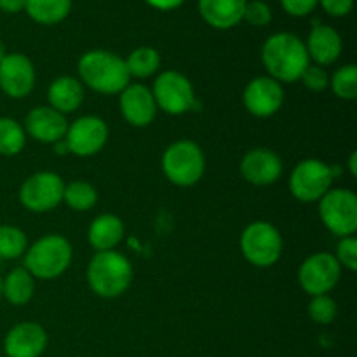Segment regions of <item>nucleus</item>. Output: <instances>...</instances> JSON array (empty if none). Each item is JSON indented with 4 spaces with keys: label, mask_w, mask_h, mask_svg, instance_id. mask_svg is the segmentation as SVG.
I'll list each match as a JSON object with an SVG mask.
<instances>
[{
    "label": "nucleus",
    "mask_w": 357,
    "mask_h": 357,
    "mask_svg": "<svg viewBox=\"0 0 357 357\" xmlns=\"http://www.w3.org/2000/svg\"><path fill=\"white\" fill-rule=\"evenodd\" d=\"M261 63L267 75L279 84L298 82L310 65L305 42L295 33L279 31L271 35L261 45Z\"/></svg>",
    "instance_id": "f257e3e1"
},
{
    "label": "nucleus",
    "mask_w": 357,
    "mask_h": 357,
    "mask_svg": "<svg viewBox=\"0 0 357 357\" xmlns=\"http://www.w3.org/2000/svg\"><path fill=\"white\" fill-rule=\"evenodd\" d=\"M79 80L98 94H121L131 82L124 58L107 49H93L80 56L77 63Z\"/></svg>",
    "instance_id": "f03ea898"
},
{
    "label": "nucleus",
    "mask_w": 357,
    "mask_h": 357,
    "mask_svg": "<svg viewBox=\"0 0 357 357\" xmlns=\"http://www.w3.org/2000/svg\"><path fill=\"white\" fill-rule=\"evenodd\" d=\"M86 279L94 295L114 300L131 288L135 268L129 258L117 250L96 251L87 264Z\"/></svg>",
    "instance_id": "7ed1b4c3"
},
{
    "label": "nucleus",
    "mask_w": 357,
    "mask_h": 357,
    "mask_svg": "<svg viewBox=\"0 0 357 357\" xmlns=\"http://www.w3.org/2000/svg\"><path fill=\"white\" fill-rule=\"evenodd\" d=\"M73 248L61 234H45L30 244L23 255V267L35 281H52L65 274L72 265Z\"/></svg>",
    "instance_id": "20e7f679"
},
{
    "label": "nucleus",
    "mask_w": 357,
    "mask_h": 357,
    "mask_svg": "<svg viewBox=\"0 0 357 357\" xmlns=\"http://www.w3.org/2000/svg\"><path fill=\"white\" fill-rule=\"evenodd\" d=\"M160 166L169 183L180 188L194 187L206 173L204 150L192 139H176L164 150Z\"/></svg>",
    "instance_id": "39448f33"
},
{
    "label": "nucleus",
    "mask_w": 357,
    "mask_h": 357,
    "mask_svg": "<svg viewBox=\"0 0 357 357\" xmlns=\"http://www.w3.org/2000/svg\"><path fill=\"white\" fill-rule=\"evenodd\" d=\"M281 232L274 223L267 220H257L246 225L239 239V250L244 260L257 268L274 267L282 257Z\"/></svg>",
    "instance_id": "423d86ee"
},
{
    "label": "nucleus",
    "mask_w": 357,
    "mask_h": 357,
    "mask_svg": "<svg viewBox=\"0 0 357 357\" xmlns=\"http://www.w3.org/2000/svg\"><path fill=\"white\" fill-rule=\"evenodd\" d=\"M335 178V166L314 157L303 159L293 167L289 174V192L296 201L305 204L319 202L324 194L333 188Z\"/></svg>",
    "instance_id": "0eeeda50"
},
{
    "label": "nucleus",
    "mask_w": 357,
    "mask_h": 357,
    "mask_svg": "<svg viewBox=\"0 0 357 357\" xmlns=\"http://www.w3.org/2000/svg\"><path fill=\"white\" fill-rule=\"evenodd\" d=\"M157 108L164 114L180 117L195 107V89L192 80L176 70H164L155 77L152 86Z\"/></svg>",
    "instance_id": "6e6552de"
},
{
    "label": "nucleus",
    "mask_w": 357,
    "mask_h": 357,
    "mask_svg": "<svg viewBox=\"0 0 357 357\" xmlns=\"http://www.w3.org/2000/svg\"><path fill=\"white\" fill-rule=\"evenodd\" d=\"M323 225L338 239L354 236L357 230V195L351 188H331L317 202Z\"/></svg>",
    "instance_id": "1a4fd4ad"
},
{
    "label": "nucleus",
    "mask_w": 357,
    "mask_h": 357,
    "mask_svg": "<svg viewBox=\"0 0 357 357\" xmlns=\"http://www.w3.org/2000/svg\"><path fill=\"white\" fill-rule=\"evenodd\" d=\"M63 192H65V181L58 173L37 171L21 183L17 199L26 211L42 215L61 204Z\"/></svg>",
    "instance_id": "9d476101"
},
{
    "label": "nucleus",
    "mask_w": 357,
    "mask_h": 357,
    "mask_svg": "<svg viewBox=\"0 0 357 357\" xmlns=\"http://www.w3.org/2000/svg\"><path fill=\"white\" fill-rule=\"evenodd\" d=\"M342 278V267L328 251H319L302 261L298 268V282L309 296L330 295Z\"/></svg>",
    "instance_id": "9b49d317"
},
{
    "label": "nucleus",
    "mask_w": 357,
    "mask_h": 357,
    "mask_svg": "<svg viewBox=\"0 0 357 357\" xmlns=\"http://www.w3.org/2000/svg\"><path fill=\"white\" fill-rule=\"evenodd\" d=\"M110 138L108 124L98 115H82L75 119L66 129L65 142L70 153L77 157H93L107 146Z\"/></svg>",
    "instance_id": "f8f14e48"
},
{
    "label": "nucleus",
    "mask_w": 357,
    "mask_h": 357,
    "mask_svg": "<svg viewBox=\"0 0 357 357\" xmlns=\"http://www.w3.org/2000/svg\"><path fill=\"white\" fill-rule=\"evenodd\" d=\"M37 70L23 52H7L0 61V91L13 100H23L33 91Z\"/></svg>",
    "instance_id": "ddd939ff"
},
{
    "label": "nucleus",
    "mask_w": 357,
    "mask_h": 357,
    "mask_svg": "<svg viewBox=\"0 0 357 357\" xmlns=\"http://www.w3.org/2000/svg\"><path fill=\"white\" fill-rule=\"evenodd\" d=\"M243 105L248 114L257 119H268L284 105V87L268 75L255 77L243 91Z\"/></svg>",
    "instance_id": "4468645a"
},
{
    "label": "nucleus",
    "mask_w": 357,
    "mask_h": 357,
    "mask_svg": "<svg viewBox=\"0 0 357 357\" xmlns=\"http://www.w3.org/2000/svg\"><path fill=\"white\" fill-rule=\"evenodd\" d=\"M241 176L255 187H271L278 183L284 171V164L275 150L255 146L248 150L239 162Z\"/></svg>",
    "instance_id": "2eb2a0df"
},
{
    "label": "nucleus",
    "mask_w": 357,
    "mask_h": 357,
    "mask_svg": "<svg viewBox=\"0 0 357 357\" xmlns=\"http://www.w3.org/2000/svg\"><path fill=\"white\" fill-rule=\"evenodd\" d=\"M119 110L122 117L132 128H146L157 117L155 100L152 89L142 82H129L119 94Z\"/></svg>",
    "instance_id": "dca6fc26"
},
{
    "label": "nucleus",
    "mask_w": 357,
    "mask_h": 357,
    "mask_svg": "<svg viewBox=\"0 0 357 357\" xmlns=\"http://www.w3.org/2000/svg\"><path fill=\"white\" fill-rule=\"evenodd\" d=\"M49 344L44 326L31 321L17 323L3 337V354L7 357H40Z\"/></svg>",
    "instance_id": "f3484780"
},
{
    "label": "nucleus",
    "mask_w": 357,
    "mask_h": 357,
    "mask_svg": "<svg viewBox=\"0 0 357 357\" xmlns=\"http://www.w3.org/2000/svg\"><path fill=\"white\" fill-rule=\"evenodd\" d=\"M68 124L66 115L59 114L49 105H42V107H35L28 112L23 128L26 136L33 138L35 142L44 143V145H54L65 138Z\"/></svg>",
    "instance_id": "a211bd4d"
},
{
    "label": "nucleus",
    "mask_w": 357,
    "mask_h": 357,
    "mask_svg": "<svg viewBox=\"0 0 357 357\" xmlns=\"http://www.w3.org/2000/svg\"><path fill=\"white\" fill-rule=\"evenodd\" d=\"M305 47L310 63L326 68V66L338 61L342 51H344V40H342L340 33L333 26L314 21V26L310 30L309 38H307Z\"/></svg>",
    "instance_id": "6ab92c4d"
},
{
    "label": "nucleus",
    "mask_w": 357,
    "mask_h": 357,
    "mask_svg": "<svg viewBox=\"0 0 357 357\" xmlns=\"http://www.w3.org/2000/svg\"><path fill=\"white\" fill-rule=\"evenodd\" d=\"M86 98V89L77 77L61 75L56 77L47 89L49 107L63 115L73 114L79 110Z\"/></svg>",
    "instance_id": "aec40b11"
},
{
    "label": "nucleus",
    "mask_w": 357,
    "mask_h": 357,
    "mask_svg": "<svg viewBox=\"0 0 357 357\" xmlns=\"http://www.w3.org/2000/svg\"><path fill=\"white\" fill-rule=\"evenodd\" d=\"M246 0H199V14L209 26L230 30L244 17Z\"/></svg>",
    "instance_id": "412c9836"
},
{
    "label": "nucleus",
    "mask_w": 357,
    "mask_h": 357,
    "mask_svg": "<svg viewBox=\"0 0 357 357\" xmlns=\"http://www.w3.org/2000/svg\"><path fill=\"white\" fill-rule=\"evenodd\" d=\"M126 234L124 222L114 213L98 215L87 229V241L94 251H112L122 243Z\"/></svg>",
    "instance_id": "4be33fe9"
},
{
    "label": "nucleus",
    "mask_w": 357,
    "mask_h": 357,
    "mask_svg": "<svg viewBox=\"0 0 357 357\" xmlns=\"http://www.w3.org/2000/svg\"><path fill=\"white\" fill-rule=\"evenodd\" d=\"M35 278L24 267H16L3 278L2 296L14 307H23L35 295Z\"/></svg>",
    "instance_id": "5701e85b"
},
{
    "label": "nucleus",
    "mask_w": 357,
    "mask_h": 357,
    "mask_svg": "<svg viewBox=\"0 0 357 357\" xmlns=\"http://www.w3.org/2000/svg\"><path fill=\"white\" fill-rule=\"evenodd\" d=\"M24 10L35 23L51 26L68 17L72 0H26Z\"/></svg>",
    "instance_id": "b1692460"
},
{
    "label": "nucleus",
    "mask_w": 357,
    "mask_h": 357,
    "mask_svg": "<svg viewBox=\"0 0 357 357\" xmlns=\"http://www.w3.org/2000/svg\"><path fill=\"white\" fill-rule=\"evenodd\" d=\"M124 61L131 79H149L159 72L162 59H160L157 49L150 47V45H139L135 51L129 52Z\"/></svg>",
    "instance_id": "393cba45"
},
{
    "label": "nucleus",
    "mask_w": 357,
    "mask_h": 357,
    "mask_svg": "<svg viewBox=\"0 0 357 357\" xmlns=\"http://www.w3.org/2000/svg\"><path fill=\"white\" fill-rule=\"evenodd\" d=\"M96 187L86 180H73L65 185V192H63V202L68 206L72 211L86 213L93 209L98 204Z\"/></svg>",
    "instance_id": "a878e982"
},
{
    "label": "nucleus",
    "mask_w": 357,
    "mask_h": 357,
    "mask_svg": "<svg viewBox=\"0 0 357 357\" xmlns=\"http://www.w3.org/2000/svg\"><path fill=\"white\" fill-rule=\"evenodd\" d=\"M26 132L21 122L13 117H0V155L16 157L26 146Z\"/></svg>",
    "instance_id": "bb28decb"
},
{
    "label": "nucleus",
    "mask_w": 357,
    "mask_h": 357,
    "mask_svg": "<svg viewBox=\"0 0 357 357\" xmlns=\"http://www.w3.org/2000/svg\"><path fill=\"white\" fill-rule=\"evenodd\" d=\"M28 250V237L16 225H0V258L17 260Z\"/></svg>",
    "instance_id": "cd10ccee"
},
{
    "label": "nucleus",
    "mask_w": 357,
    "mask_h": 357,
    "mask_svg": "<svg viewBox=\"0 0 357 357\" xmlns=\"http://www.w3.org/2000/svg\"><path fill=\"white\" fill-rule=\"evenodd\" d=\"M330 87L338 100L354 101L357 98V66L352 63L340 66L330 75Z\"/></svg>",
    "instance_id": "c85d7f7f"
},
{
    "label": "nucleus",
    "mask_w": 357,
    "mask_h": 357,
    "mask_svg": "<svg viewBox=\"0 0 357 357\" xmlns=\"http://www.w3.org/2000/svg\"><path fill=\"white\" fill-rule=\"evenodd\" d=\"M307 312H309V317L314 323L321 324V326H328V324L337 319L338 307L331 295H317L310 296Z\"/></svg>",
    "instance_id": "c756f323"
},
{
    "label": "nucleus",
    "mask_w": 357,
    "mask_h": 357,
    "mask_svg": "<svg viewBox=\"0 0 357 357\" xmlns=\"http://www.w3.org/2000/svg\"><path fill=\"white\" fill-rule=\"evenodd\" d=\"M337 258L338 265L344 268H347L349 272L357 271V239L354 236L342 237L337 244V251L333 255Z\"/></svg>",
    "instance_id": "7c9ffc66"
},
{
    "label": "nucleus",
    "mask_w": 357,
    "mask_h": 357,
    "mask_svg": "<svg viewBox=\"0 0 357 357\" xmlns=\"http://www.w3.org/2000/svg\"><path fill=\"white\" fill-rule=\"evenodd\" d=\"M300 82L312 93H323L330 87V73L323 66L310 63L300 77Z\"/></svg>",
    "instance_id": "2f4dec72"
},
{
    "label": "nucleus",
    "mask_w": 357,
    "mask_h": 357,
    "mask_svg": "<svg viewBox=\"0 0 357 357\" xmlns=\"http://www.w3.org/2000/svg\"><path fill=\"white\" fill-rule=\"evenodd\" d=\"M243 21H248L251 26H267L272 21V9L264 0H251L244 7Z\"/></svg>",
    "instance_id": "473e14b6"
},
{
    "label": "nucleus",
    "mask_w": 357,
    "mask_h": 357,
    "mask_svg": "<svg viewBox=\"0 0 357 357\" xmlns=\"http://www.w3.org/2000/svg\"><path fill=\"white\" fill-rule=\"evenodd\" d=\"M319 0H281V6L289 16L303 17L312 13L317 7Z\"/></svg>",
    "instance_id": "72a5a7b5"
},
{
    "label": "nucleus",
    "mask_w": 357,
    "mask_h": 357,
    "mask_svg": "<svg viewBox=\"0 0 357 357\" xmlns=\"http://www.w3.org/2000/svg\"><path fill=\"white\" fill-rule=\"evenodd\" d=\"M324 13L333 17H344L354 7V0H319Z\"/></svg>",
    "instance_id": "f704fd0d"
},
{
    "label": "nucleus",
    "mask_w": 357,
    "mask_h": 357,
    "mask_svg": "<svg viewBox=\"0 0 357 357\" xmlns=\"http://www.w3.org/2000/svg\"><path fill=\"white\" fill-rule=\"evenodd\" d=\"M145 2L157 10H173L178 9L185 0H145Z\"/></svg>",
    "instance_id": "c9c22d12"
},
{
    "label": "nucleus",
    "mask_w": 357,
    "mask_h": 357,
    "mask_svg": "<svg viewBox=\"0 0 357 357\" xmlns=\"http://www.w3.org/2000/svg\"><path fill=\"white\" fill-rule=\"evenodd\" d=\"M26 0H0V10L7 14H17L24 10Z\"/></svg>",
    "instance_id": "e433bc0d"
},
{
    "label": "nucleus",
    "mask_w": 357,
    "mask_h": 357,
    "mask_svg": "<svg viewBox=\"0 0 357 357\" xmlns=\"http://www.w3.org/2000/svg\"><path fill=\"white\" fill-rule=\"evenodd\" d=\"M52 149H54V152L58 153V155H66V153H70V150H68V145H66L65 138H63L61 142L54 143V145H52Z\"/></svg>",
    "instance_id": "4c0bfd02"
},
{
    "label": "nucleus",
    "mask_w": 357,
    "mask_h": 357,
    "mask_svg": "<svg viewBox=\"0 0 357 357\" xmlns=\"http://www.w3.org/2000/svg\"><path fill=\"white\" fill-rule=\"evenodd\" d=\"M349 173H351V176H356L357 174V153L352 152L351 157H349Z\"/></svg>",
    "instance_id": "58836bf2"
},
{
    "label": "nucleus",
    "mask_w": 357,
    "mask_h": 357,
    "mask_svg": "<svg viewBox=\"0 0 357 357\" xmlns=\"http://www.w3.org/2000/svg\"><path fill=\"white\" fill-rule=\"evenodd\" d=\"M7 54V51H6V45H3V42L0 40V61H2L3 59V56Z\"/></svg>",
    "instance_id": "ea45409f"
},
{
    "label": "nucleus",
    "mask_w": 357,
    "mask_h": 357,
    "mask_svg": "<svg viewBox=\"0 0 357 357\" xmlns=\"http://www.w3.org/2000/svg\"><path fill=\"white\" fill-rule=\"evenodd\" d=\"M2 289H3V278H0V296H2Z\"/></svg>",
    "instance_id": "a19ab883"
}]
</instances>
